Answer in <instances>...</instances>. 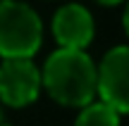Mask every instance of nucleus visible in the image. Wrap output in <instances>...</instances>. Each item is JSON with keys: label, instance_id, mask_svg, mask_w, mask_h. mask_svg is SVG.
<instances>
[{"label": "nucleus", "instance_id": "f257e3e1", "mask_svg": "<svg viewBox=\"0 0 129 126\" xmlns=\"http://www.w3.org/2000/svg\"><path fill=\"white\" fill-rule=\"evenodd\" d=\"M41 83L64 107H86L98 95V67L84 50H55L46 60Z\"/></svg>", "mask_w": 129, "mask_h": 126}, {"label": "nucleus", "instance_id": "f03ea898", "mask_svg": "<svg viewBox=\"0 0 129 126\" xmlns=\"http://www.w3.org/2000/svg\"><path fill=\"white\" fill-rule=\"evenodd\" d=\"M41 17L19 0H0V57L3 60H31L41 48Z\"/></svg>", "mask_w": 129, "mask_h": 126}, {"label": "nucleus", "instance_id": "7ed1b4c3", "mask_svg": "<svg viewBox=\"0 0 129 126\" xmlns=\"http://www.w3.org/2000/svg\"><path fill=\"white\" fill-rule=\"evenodd\" d=\"M98 95L117 114H129V48L117 45L105 52L98 67Z\"/></svg>", "mask_w": 129, "mask_h": 126}, {"label": "nucleus", "instance_id": "20e7f679", "mask_svg": "<svg viewBox=\"0 0 129 126\" xmlns=\"http://www.w3.org/2000/svg\"><path fill=\"white\" fill-rule=\"evenodd\" d=\"M41 93V71L31 60H3L0 100L10 107H26Z\"/></svg>", "mask_w": 129, "mask_h": 126}, {"label": "nucleus", "instance_id": "39448f33", "mask_svg": "<svg viewBox=\"0 0 129 126\" xmlns=\"http://www.w3.org/2000/svg\"><path fill=\"white\" fill-rule=\"evenodd\" d=\"M53 33L64 50H84L93 38V17L84 5H62L53 17Z\"/></svg>", "mask_w": 129, "mask_h": 126}, {"label": "nucleus", "instance_id": "423d86ee", "mask_svg": "<svg viewBox=\"0 0 129 126\" xmlns=\"http://www.w3.org/2000/svg\"><path fill=\"white\" fill-rule=\"evenodd\" d=\"M74 126H120V114L98 100L81 107V114L77 117Z\"/></svg>", "mask_w": 129, "mask_h": 126}, {"label": "nucleus", "instance_id": "0eeeda50", "mask_svg": "<svg viewBox=\"0 0 129 126\" xmlns=\"http://www.w3.org/2000/svg\"><path fill=\"white\" fill-rule=\"evenodd\" d=\"M124 29H127V33H129V5H127V10H124Z\"/></svg>", "mask_w": 129, "mask_h": 126}, {"label": "nucleus", "instance_id": "6e6552de", "mask_svg": "<svg viewBox=\"0 0 129 126\" xmlns=\"http://www.w3.org/2000/svg\"><path fill=\"white\" fill-rule=\"evenodd\" d=\"M98 3H103V5H117L120 0H98Z\"/></svg>", "mask_w": 129, "mask_h": 126}, {"label": "nucleus", "instance_id": "1a4fd4ad", "mask_svg": "<svg viewBox=\"0 0 129 126\" xmlns=\"http://www.w3.org/2000/svg\"><path fill=\"white\" fill-rule=\"evenodd\" d=\"M0 126H3V112H0Z\"/></svg>", "mask_w": 129, "mask_h": 126}]
</instances>
